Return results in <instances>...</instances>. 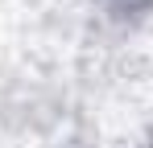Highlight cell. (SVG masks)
Listing matches in <instances>:
<instances>
[]
</instances>
